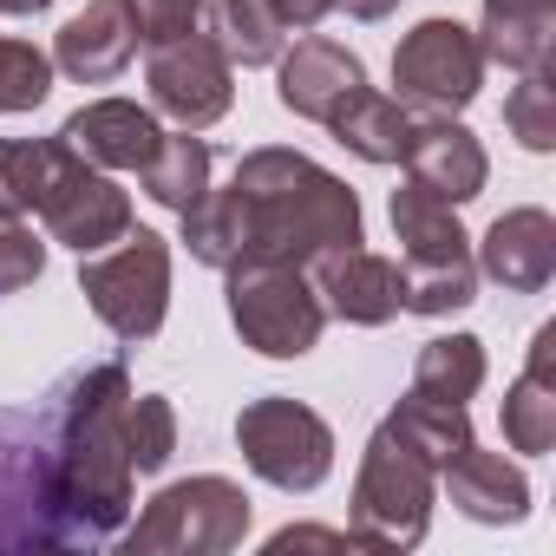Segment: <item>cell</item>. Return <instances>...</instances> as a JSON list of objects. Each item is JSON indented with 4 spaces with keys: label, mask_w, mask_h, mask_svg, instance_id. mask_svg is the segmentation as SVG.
Here are the masks:
<instances>
[{
    "label": "cell",
    "mask_w": 556,
    "mask_h": 556,
    "mask_svg": "<svg viewBox=\"0 0 556 556\" xmlns=\"http://www.w3.org/2000/svg\"><path fill=\"white\" fill-rule=\"evenodd\" d=\"M125 400H131L125 361H86L47 393L40 452H47V504L60 549H92L131 517L138 471L125 458Z\"/></svg>",
    "instance_id": "1"
},
{
    "label": "cell",
    "mask_w": 556,
    "mask_h": 556,
    "mask_svg": "<svg viewBox=\"0 0 556 556\" xmlns=\"http://www.w3.org/2000/svg\"><path fill=\"white\" fill-rule=\"evenodd\" d=\"M236 197H242V223H249V255H275L308 268L328 249H354L361 236V197L321 170L302 151L282 144H255L236 157Z\"/></svg>",
    "instance_id": "2"
},
{
    "label": "cell",
    "mask_w": 556,
    "mask_h": 556,
    "mask_svg": "<svg viewBox=\"0 0 556 556\" xmlns=\"http://www.w3.org/2000/svg\"><path fill=\"white\" fill-rule=\"evenodd\" d=\"M223 282H229V321L242 348H255L262 361H302L321 348L328 308L308 282V268L275 255H242L223 268Z\"/></svg>",
    "instance_id": "3"
},
{
    "label": "cell",
    "mask_w": 556,
    "mask_h": 556,
    "mask_svg": "<svg viewBox=\"0 0 556 556\" xmlns=\"http://www.w3.org/2000/svg\"><path fill=\"white\" fill-rule=\"evenodd\" d=\"M432 497H439V471L393 426H380L367 439L361 478H354V543L361 549H413V543H426Z\"/></svg>",
    "instance_id": "4"
},
{
    "label": "cell",
    "mask_w": 556,
    "mask_h": 556,
    "mask_svg": "<svg viewBox=\"0 0 556 556\" xmlns=\"http://www.w3.org/2000/svg\"><path fill=\"white\" fill-rule=\"evenodd\" d=\"M79 295L125 348L151 341L170 315V242L131 223L112 255H79Z\"/></svg>",
    "instance_id": "5"
},
{
    "label": "cell",
    "mask_w": 556,
    "mask_h": 556,
    "mask_svg": "<svg viewBox=\"0 0 556 556\" xmlns=\"http://www.w3.org/2000/svg\"><path fill=\"white\" fill-rule=\"evenodd\" d=\"M242 536H249V491L236 478L203 471V478L164 484L144 504V517L125 530V549L131 556H164V549L170 556H223Z\"/></svg>",
    "instance_id": "6"
},
{
    "label": "cell",
    "mask_w": 556,
    "mask_h": 556,
    "mask_svg": "<svg viewBox=\"0 0 556 556\" xmlns=\"http://www.w3.org/2000/svg\"><path fill=\"white\" fill-rule=\"evenodd\" d=\"M236 445H242V465L262 484H275V491H315L334 471V432H328V419L315 406L289 400V393L249 400L236 413Z\"/></svg>",
    "instance_id": "7"
},
{
    "label": "cell",
    "mask_w": 556,
    "mask_h": 556,
    "mask_svg": "<svg viewBox=\"0 0 556 556\" xmlns=\"http://www.w3.org/2000/svg\"><path fill=\"white\" fill-rule=\"evenodd\" d=\"M393 99L406 112H426V118H458L478 86H484V53H478V34L465 21H419L400 47H393Z\"/></svg>",
    "instance_id": "8"
},
{
    "label": "cell",
    "mask_w": 556,
    "mask_h": 556,
    "mask_svg": "<svg viewBox=\"0 0 556 556\" xmlns=\"http://www.w3.org/2000/svg\"><path fill=\"white\" fill-rule=\"evenodd\" d=\"M144 86H151V112H164L177 131H210L236 105V66L216 53L210 34H184V40L151 47Z\"/></svg>",
    "instance_id": "9"
},
{
    "label": "cell",
    "mask_w": 556,
    "mask_h": 556,
    "mask_svg": "<svg viewBox=\"0 0 556 556\" xmlns=\"http://www.w3.org/2000/svg\"><path fill=\"white\" fill-rule=\"evenodd\" d=\"M308 282L321 295V308L348 328H387L406 315V275L393 255H374V249H328L308 262Z\"/></svg>",
    "instance_id": "10"
},
{
    "label": "cell",
    "mask_w": 556,
    "mask_h": 556,
    "mask_svg": "<svg viewBox=\"0 0 556 556\" xmlns=\"http://www.w3.org/2000/svg\"><path fill=\"white\" fill-rule=\"evenodd\" d=\"M40 223H47V236L66 242L73 255H99V249H112V242L131 229V197H125L99 164L79 157V164L53 184V197L40 203Z\"/></svg>",
    "instance_id": "11"
},
{
    "label": "cell",
    "mask_w": 556,
    "mask_h": 556,
    "mask_svg": "<svg viewBox=\"0 0 556 556\" xmlns=\"http://www.w3.org/2000/svg\"><path fill=\"white\" fill-rule=\"evenodd\" d=\"M361 86H367L361 53L341 47V40H321V34L295 40V53L275 60V99H282V112H295L308 125H328Z\"/></svg>",
    "instance_id": "12"
},
{
    "label": "cell",
    "mask_w": 556,
    "mask_h": 556,
    "mask_svg": "<svg viewBox=\"0 0 556 556\" xmlns=\"http://www.w3.org/2000/svg\"><path fill=\"white\" fill-rule=\"evenodd\" d=\"M138 14L131 0H86V14H73L53 34V73H66L73 86H112L131 60H138Z\"/></svg>",
    "instance_id": "13"
},
{
    "label": "cell",
    "mask_w": 556,
    "mask_h": 556,
    "mask_svg": "<svg viewBox=\"0 0 556 556\" xmlns=\"http://www.w3.org/2000/svg\"><path fill=\"white\" fill-rule=\"evenodd\" d=\"M478 275H491V282L504 295H543L549 275H556V216L523 203V210H504L484 242H478Z\"/></svg>",
    "instance_id": "14"
},
{
    "label": "cell",
    "mask_w": 556,
    "mask_h": 556,
    "mask_svg": "<svg viewBox=\"0 0 556 556\" xmlns=\"http://www.w3.org/2000/svg\"><path fill=\"white\" fill-rule=\"evenodd\" d=\"M400 164H406L413 184H426V190L445 197V203H471V197H484V177H491L484 144H478L458 118H413Z\"/></svg>",
    "instance_id": "15"
},
{
    "label": "cell",
    "mask_w": 556,
    "mask_h": 556,
    "mask_svg": "<svg viewBox=\"0 0 556 556\" xmlns=\"http://www.w3.org/2000/svg\"><path fill=\"white\" fill-rule=\"evenodd\" d=\"M60 138L99 170H144L164 144V125H157V112H144L131 99H92L60 125Z\"/></svg>",
    "instance_id": "16"
},
{
    "label": "cell",
    "mask_w": 556,
    "mask_h": 556,
    "mask_svg": "<svg viewBox=\"0 0 556 556\" xmlns=\"http://www.w3.org/2000/svg\"><path fill=\"white\" fill-rule=\"evenodd\" d=\"M439 484H445V497H452V510L458 517H471V523H523V510H530V478L504 458V452H478V439L439 471Z\"/></svg>",
    "instance_id": "17"
},
{
    "label": "cell",
    "mask_w": 556,
    "mask_h": 556,
    "mask_svg": "<svg viewBox=\"0 0 556 556\" xmlns=\"http://www.w3.org/2000/svg\"><path fill=\"white\" fill-rule=\"evenodd\" d=\"M504 445L523 458H543L556 445V321L530 334V361L504 393Z\"/></svg>",
    "instance_id": "18"
},
{
    "label": "cell",
    "mask_w": 556,
    "mask_h": 556,
    "mask_svg": "<svg viewBox=\"0 0 556 556\" xmlns=\"http://www.w3.org/2000/svg\"><path fill=\"white\" fill-rule=\"evenodd\" d=\"M478 8H484V27H471V34H478L484 66H504V73L549 66L556 0H478Z\"/></svg>",
    "instance_id": "19"
},
{
    "label": "cell",
    "mask_w": 556,
    "mask_h": 556,
    "mask_svg": "<svg viewBox=\"0 0 556 556\" xmlns=\"http://www.w3.org/2000/svg\"><path fill=\"white\" fill-rule=\"evenodd\" d=\"M387 216H393V236H400V268L471 255V236H465V223H458V203L432 197V190L413 184V177H406V190H393Z\"/></svg>",
    "instance_id": "20"
},
{
    "label": "cell",
    "mask_w": 556,
    "mask_h": 556,
    "mask_svg": "<svg viewBox=\"0 0 556 556\" xmlns=\"http://www.w3.org/2000/svg\"><path fill=\"white\" fill-rule=\"evenodd\" d=\"M73 164H79V151L66 138H0V210L40 216V203L53 197V184Z\"/></svg>",
    "instance_id": "21"
},
{
    "label": "cell",
    "mask_w": 556,
    "mask_h": 556,
    "mask_svg": "<svg viewBox=\"0 0 556 556\" xmlns=\"http://www.w3.org/2000/svg\"><path fill=\"white\" fill-rule=\"evenodd\" d=\"M203 34L229 66H275L289 53V27L268 0H203Z\"/></svg>",
    "instance_id": "22"
},
{
    "label": "cell",
    "mask_w": 556,
    "mask_h": 556,
    "mask_svg": "<svg viewBox=\"0 0 556 556\" xmlns=\"http://www.w3.org/2000/svg\"><path fill=\"white\" fill-rule=\"evenodd\" d=\"M328 131L361 157V164H400V151H406V131H413V112L393 99V92H374V86H361L334 118H328Z\"/></svg>",
    "instance_id": "23"
},
{
    "label": "cell",
    "mask_w": 556,
    "mask_h": 556,
    "mask_svg": "<svg viewBox=\"0 0 556 556\" xmlns=\"http://www.w3.org/2000/svg\"><path fill=\"white\" fill-rule=\"evenodd\" d=\"M484 374H491V367H484V341H478V334H439V341H426L419 361H413V393H419V400L465 406V400H478Z\"/></svg>",
    "instance_id": "24"
},
{
    "label": "cell",
    "mask_w": 556,
    "mask_h": 556,
    "mask_svg": "<svg viewBox=\"0 0 556 556\" xmlns=\"http://www.w3.org/2000/svg\"><path fill=\"white\" fill-rule=\"evenodd\" d=\"M210 144L197 138V131H164V144H157V157L138 170V184H144V197L157 203V210H190L203 190H210Z\"/></svg>",
    "instance_id": "25"
},
{
    "label": "cell",
    "mask_w": 556,
    "mask_h": 556,
    "mask_svg": "<svg viewBox=\"0 0 556 556\" xmlns=\"http://www.w3.org/2000/svg\"><path fill=\"white\" fill-rule=\"evenodd\" d=\"M380 426H393L432 471H445V465L471 445V413H465V406H445V400H419V393H406Z\"/></svg>",
    "instance_id": "26"
},
{
    "label": "cell",
    "mask_w": 556,
    "mask_h": 556,
    "mask_svg": "<svg viewBox=\"0 0 556 556\" xmlns=\"http://www.w3.org/2000/svg\"><path fill=\"white\" fill-rule=\"evenodd\" d=\"M184 242L203 268H229L249 255V223H242V197L236 184L229 190H203L190 210H184Z\"/></svg>",
    "instance_id": "27"
},
{
    "label": "cell",
    "mask_w": 556,
    "mask_h": 556,
    "mask_svg": "<svg viewBox=\"0 0 556 556\" xmlns=\"http://www.w3.org/2000/svg\"><path fill=\"white\" fill-rule=\"evenodd\" d=\"M406 275V315H465L478 302V262L458 255V262H419V268H400Z\"/></svg>",
    "instance_id": "28"
},
{
    "label": "cell",
    "mask_w": 556,
    "mask_h": 556,
    "mask_svg": "<svg viewBox=\"0 0 556 556\" xmlns=\"http://www.w3.org/2000/svg\"><path fill=\"white\" fill-rule=\"evenodd\" d=\"M170 452H177V406L164 393H131L125 400V458H131V471L151 478V471L170 465Z\"/></svg>",
    "instance_id": "29"
},
{
    "label": "cell",
    "mask_w": 556,
    "mask_h": 556,
    "mask_svg": "<svg viewBox=\"0 0 556 556\" xmlns=\"http://www.w3.org/2000/svg\"><path fill=\"white\" fill-rule=\"evenodd\" d=\"M504 125L523 151H536V157L556 151V79H549V66L517 73V86L504 92Z\"/></svg>",
    "instance_id": "30"
},
{
    "label": "cell",
    "mask_w": 556,
    "mask_h": 556,
    "mask_svg": "<svg viewBox=\"0 0 556 556\" xmlns=\"http://www.w3.org/2000/svg\"><path fill=\"white\" fill-rule=\"evenodd\" d=\"M47 92H53V60L34 40H8V34H0V118L47 105Z\"/></svg>",
    "instance_id": "31"
},
{
    "label": "cell",
    "mask_w": 556,
    "mask_h": 556,
    "mask_svg": "<svg viewBox=\"0 0 556 556\" xmlns=\"http://www.w3.org/2000/svg\"><path fill=\"white\" fill-rule=\"evenodd\" d=\"M40 268H47V242L14 210H0V302L21 295V289H34Z\"/></svg>",
    "instance_id": "32"
},
{
    "label": "cell",
    "mask_w": 556,
    "mask_h": 556,
    "mask_svg": "<svg viewBox=\"0 0 556 556\" xmlns=\"http://www.w3.org/2000/svg\"><path fill=\"white\" fill-rule=\"evenodd\" d=\"M131 14H138V40L164 47L203 27V0H131Z\"/></svg>",
    "instance_id": "33"
},
{
    "label": "cell",
    "mask_w": 556,
    "mask_h": 556,
    "mask_svg": "<svg viewBox=\"0 0 556 556\" xmlns=\"http://www.w3.org/2000/svg\"><path fill=\"white\" fill-rule=\"evenodd\" d=\"M315 543H321V549H361L354 530H315V523H289V530H275V536H268L275 556H282V549H315Z\"/></svg>",
    "instance_id": "34"
},
{
    "label": "cell",
    "mask_w": 556,
    "mask_h": 556,
    "mask_svg": "<svg viewBox=\"0 0 556 556\" xmlns=\"http://www.w3.org/2000/svg\"><path fill=\"white\" fill-rule=\"evenodd\" d=\"M268 8H275V21H282L289 34H315L334 14V0H268Z\"/></svg>",
    "instance_id": "35"
},
{
    "label": "cell",
    "mask_w": 556,
    "mask_h": 556,
    "mask_svg": "<svg viewBox=\"0 0 556 556\" xmlns=\"http://www.w3.org/2000/svg\"><path fill=\"white\" fill-rule=\"evenodd\" d=\"M334 8H348L354 21H387V14L400 8V0H334Z\"/></svg>",
    "instance_id": "36"
},
{
    "label": "cell",
    "mask_w": 556,
    "mask_h": 556,
    "mask_svg": "<svg viewBox=\"0 0 556 556\" xmlns=\"http://www.w3.org/2000/svg\"><path fill=\"white\" fill-rule=\"evenodd\" d=\"M53 8V0H0V14H8V21H27V14H47Z\"/></svg>",
    "instance_id": "37"
}]
</instances>
